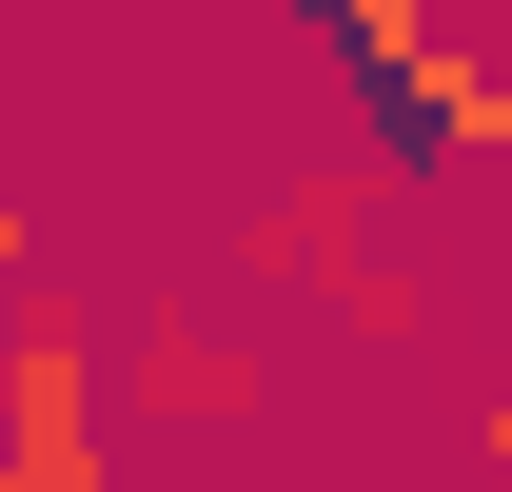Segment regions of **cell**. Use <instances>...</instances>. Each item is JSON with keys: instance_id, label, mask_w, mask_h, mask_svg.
Here are the masks:
<instances>
[{"instance_id": "cell-1", "label": "cell", "mask_w": 512, "mask_h": 492, "mask_svg": "<svg viewBox=\"0 0 512 492\" xmlns=\"http://www.w3.org/2000/svg\"><path fill=\"white\" fill-rule=\"evenodd\" d=\"M0 492H119V433H99V335L60 296L0 335Z\"/></svg>"}, {"instance_id": "cell-2", "label": "cell", "mask_w": 512, "mask_h": 492, "mask_svg": "<svg viewBox=\"0 0 512 492\" xmlns=\"http://www.w3.org/2000/svg\"><path fill=\"white\" fill-rule=\"evenodd\" d=\"M119 394H138L158 433H256V414H276V374H256L237 335H197V315H178V335H138V355H119Z\"/></svg>"}, {"instance_id": "cell-3", "label": "cell", "mask_w": 512, "mask_h": 492, "mask_svg": "<svg viewBox=\"0 0 512 492\" xmlns=\"http://www.w3.org/2000/svg\"><path fill=\"white\" fill-rule=\"evenodd\" d=\"M394 99H414V138H434V158H473V138H493V60H453V40H414V60H375Z\"/></svg>"}, {"instance_id": "cell-4", "label": "cell", "mask_w": 512, "mask_h": 492, "mask_svg": "<svg viewBox=\"0 0 512 492\" xmlns=\"http://www.w3.org/2000/svg\"><path fill=\"white\" fill-rule=\"evenodd\" d=\"M335 40H355V60H414V40H453V0H316Z\"/></svg>"}, {"instance_id": "cell-5", "label": "cell", "mask_w": 512, "mask_h": 492, "mask_svg": "<svg viewBox=\"0 0 512 492\" xmlns=\"http://www.w3.org/2000/svg\"><path fill=\"white\" fill-rule=\"evenodd\" d=\"M473 473H493V492H512V374H493V414H473Z\"/></svg>"}, {"instance_id": "cell-6", "label": "cell", "mask_w": 512, "mask_h": 492, "mask_svg": "<svg viewBox=\"0 0 512 492\" xmlns=\"http://www.w3.org/2000/svg\"><path fill=\"white\" fill-rule=\"evenodd\" d=\"M473 178H493V197H512V60H493V138H473Z\"/></svg>"}]
</instances>
